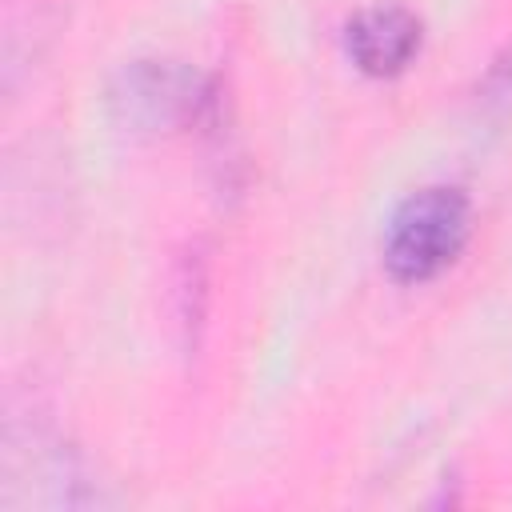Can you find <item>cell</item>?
<instances>
[{"label": "cell", "instance_id": "6da1fadb", "mask_svg": "<svg viewBox=\"0 0 512 512\" xmlns=\"http://www.w3.org/2000/svg\"><path fill=\"white\" fill-rule=\"evenodd\" d=\"M472 232V204L452 184L412 192L384 228V268L400 284H424L444 272Z\"/></svg>", "mask_w": 512, "mask_h": 512}, {"label": "cell", "instance_id": "7a4b0ae2", "mask_svg": "<svg viewBox=\"0 0 512 512\" xmlns=\"http://www.w3.org/2000/svg\"><path fill=\"white\" fill-rule=\"evenodd\" d=\"M212 108V84L180 60H132L108 84V112L136 136L180 132Z\"/></svg>", "mask_w": 512, "mask_h": 512}, {"label": "cell", "instance_id": "3957f363", "mask_svg": "<svg viewBox=\"0 0 512 512\" xmlns=\"http://www.w3.org/2000/svg\"><path fill=\"white\" fill-rule=\"evenodd\" d=\"M424 44V28L408 8H364L344 24V52L368 76L404 72Z\"/></svg>", "mask_w": 512, "mask_h": 512}, {"label": "cell", "instance_id": "277c9868", "mask_svg": "<svg viewBox=\"0 0 512 512\" xmlns=\"http://www.w3.org/2000/svg\"><path fill=\"white\" fill-rule=\"evenodd\" d=\"M172 296H176V328L184 348H200L204 336V316H208V252L200 244L184 248L176 260V280H172Z\"/></svg>", "mask_w": 512, "mask_h": 512}, {"label": "cell", "instance_id": "5b68a950", "mask_svg": "<svg viewBox=\"0 0 512 512\" xmlns=\"http://www.w3.org/2000/svg\"><path fill=\"white\" fill-rule=\"evenodd\" d=\"M476 96H480L484 108H512V44L488 64Z\"/></svg>", "mask_w": 512, "mask_h": 512}]
</instances>
